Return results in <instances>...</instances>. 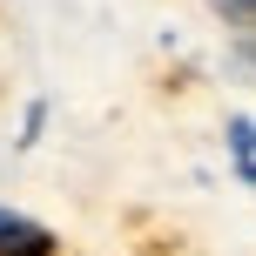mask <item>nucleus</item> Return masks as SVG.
Returning a JSON list of instances; mask_svg holds the SVG:
<instances>
[{"mask_svg":"<svg viewBox=\"0 0 256 256\" xmlns=\"http://www.w3.org/2000/svg\"><path fill=\"white\" fill-rule=\"evenodd\" d=\"M250 148H256V128H250ZM250 148H243V155H250Z\"/></svg>","mask_w":256,"mask_h":256,"instance_id":"4","label":"nucleus"},{"mask_svg":"<svg viewBox=\"0 0 256 256\" xmlns=\"http://www.w3.org/2000/svg\"><path fill=\"white\" fill-rule=\"evenodd\" d=\"M236 168H243V182L256 189V155H236Z\"/></svg>","mask_w":256,"mask_h":256,"instance_id":"3","label":"nucleus"},{"mask_svg":"<svg viewBox=\"0 0 256 256\" xmlns=\"http://www.w3.org/2000/svg\"><path fill=\"white\" fill-rule=\"evenodd\" d=\"M0 256H61L48 230H40L34 216H20V209H0Z\"/></svg>","mask_w":256,"mask_h":256,"instance_id":"1","label":"nucleus"},{"mask_svg":"<svg viewBox=\"0 0 256 256\" xmlns=\"http://www.w3.org/2000/svg\"><path fill=\"white\" fill-rule=\"evenodd\" d=\"M209 7H216L222 20H236L243 34H256V0H209Z\"/></svg>","mask_w":256,"mask_h":256,"instance_id":"2","label":"nucleus"}]
</instances>
